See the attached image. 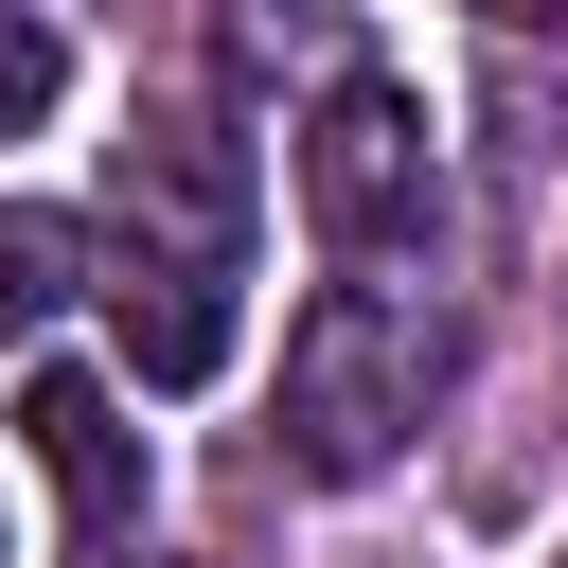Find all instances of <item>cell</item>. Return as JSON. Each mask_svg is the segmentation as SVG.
Masks as SVG:
<instances>
[{
    "label": "cell",
    "instance_id": "cell-1",
    "mask_svg": "<svg viewBox=\"0 0 568 568\" xmlns=\"http://www.w3.org/2000/svg\"><path fill=\"white\" fill-rule=\"evenodd\" d=\"M408 408H426V337H408L373 284H320V302L284 320V462H302V479H373V462L408 444Z\"/></svg>",
    "mask_w": 568,
    "mask_h": 568
},
{
    "label": "cell",
    "instance_id": "cell-2",
    "mask_svg": "<svg viewBox=\"0 0 568 568\" xmlns=\"http://www.w3.org/2000/svg\"><path fill=\"white\" fill-rule=\"evenodd\" d=\"M302 213H320V248H390V231L426 213V106H408L390 71H337V89H320V124H302Z\"/></svg>",
    "mask_w": 568,
    "mask_h": 568
},
{
    "label": "cell",
    "instance_id": "cell-3",
    "mask_svg": "<svg viewBox=\"0 0 568 568\" xmlns=\"http://www.w3.org/2000/svg\"><path fill=\"white\" fill-rule=\"evenodd\" d=\"M124 213L160 231L142 266H231V248H248V160H231V124H142V142H124Z\"/></svg>",
    "mask_w": 568,
    "mask_h": 568
},
{
    "label": "cell",
    "instance_id": "cell-4",
    "mask_svg": "<svg viewBox=\"0 0 568 568\" xmlns=\"http://www.w3.org/2000/svg\"><path fill=\"white\" fill-rule=\"evenodd\" d=\"M18 444H36V479H53L71 532H124V515H142V426H124L106 373H36V390H18Z\"/></svg>",
    "mask_w": 568,
    "mask_h": 568
},
{
    "label": "cell",
    "instance_id": "cell-5",
    "mask_svg": "<svg viewBox=\"0 0 568 568\" xmlns=\"http://www.w3.org/2000/svg\"><path fill=\"white\" fill-rule=\"evenodd\" d=\"M106 320H124V373L142 390H213L231 373V266H124Z\"/></svg>",
    "mask_w": 568,
    "mask_h": 568
},
{
    "label": "cell",
    "instance_id": "cell-6",
    "mask_svg": "<svg viewBox=\"0 0 568 568\" xmlns=\"http://www.w3.org/2000/svg\"><path fill=\"white\" fill-rule=\"evenodd\" d=\"M71 284H89V231H71V213H36V195H0V337H36Z\"/></svg>",
    "mask_w": 568,
    "mask_h": 568
},
{
    "label": "cell",
    "instance_id": "cell-7",
    "mask_svg": "<svg viewBox=\"0 0 568 568\" xmlns=\"http://www.w3.org/2000/svg\"><path fill=\"white\" fill-rule=\"evenodd\" d=\"M53 106V36H0V124H36Z\"/></svg>",
    "mask_w": 568,
    "mask_h": 568
},
{
    "label": "cell",
    "instance_id": "cell-8",
    "mask_svg": "<svg viewBox=\"0 0 568 568\" xmlns=\"http://www.w3.org/2000/svg\"><path fill=\"white\" fill-rule=\"evenodd\" d=\"M302 18H320V0H231V71H266V53H284Z\"/></svg>",
    "mask_w": 568,
    "mask_h": 568
}]
</instances>
